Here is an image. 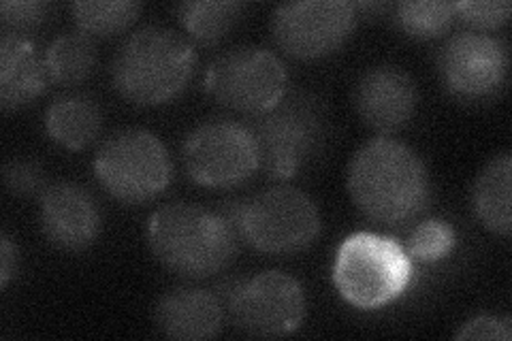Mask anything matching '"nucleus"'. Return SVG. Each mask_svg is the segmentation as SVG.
Segmentation results:
<instances>
[{"label":"nucleus","mask_w":512,"mask_h":341,"mask_svg":"<svg viewBox=\"0 0 512 341\" xmlns=\"http://www.w3.org/2000/svg\"><path fill=\"white\" fill-rule=\"evenodd\" d=\"M346 186L361 214L384 226L419 218L431 201L425 160L410 145L389 137L361 145L350 158Z\"/></svg>","instance_id":"f257e3e1"},{"label":"nucleus","mask_w":512,"mask_h":341,"mask_svg":"<svg viewBox=\"0 0 512 341\" xmlns=\"http://www.w3.org/2000/svg\"><path fill=\"white\" fill-rule=\"evenodd\" d=\"M146 239L167 271L186 280H205L231 265L239 237L216 209L178 201L154 211Z\"/></svg>","instance_id":"f03ea898"},{"label":"nucleus","mask_w":512,"mask_h":341,"mask_svg":"<svg viewBox=\"0 0 512 341\" xmlns=\"http://www.w3.org/2000/svg\"><path fill=\"white\" fill-rule=\"evenodd\" d=\"M195 69L197 50L182 32L167 26H143L118 47L109 73L124 101L156 107L182 94Z\"/></svg>","instance_id":"7ed1b4c3"},{"label":"nucleus","mask_w":512,"mask_h":341,"mask_svg":"<svg viewBox=\"0 0 512 341\" xmlns=\"http://www.w3.org/2000/svg\"><path fill=\"white\" fill-rule=\"evenodd\" d=\"M269 180H293L320 156L329 135L327 107L312 92L293 90L248 122Z\"/></svg>","instance_id":"20e7f679"},{"label":"nucleus","mask_w":512,"mask_h":341,"mask_svg":"<svg viewBox=\"0 0 512 341\" xmlns=\"http://www.w3.org/2000/svg\"><path fill=\"white\" fill-rule=\"evenodd\" d=\"M412 271L410 254L395 239L352 233L335 254L333 284L346 303L372 312L404 295Z\"/></svg>","instance_id":"39448f33"},{"label":"nucleus","mask_w":512,"mask_h":341,"mask_svg":"<svg viewBox=\"0 0 512 341\" xmlns=\"http://www.w3.org/2000/svg\"><path fill=\"white\" fill-rule=\"evenodd\" d=\"M233 231L263 254H295L320 235V214L303 190L274 186L242 197Z\"/></svg>","instance_id":"423d86ee"},{"label":"nucleus","mask_w":512,"mask_h":341,"mask_svg":"<svg viewBox=\"0 0 512 341\" xmlns=\"http://www.w3.org/2000/svg\"><path fill=\"white\" fill-rule=\"evenodd\" d=\"M94 175L116 201L139 205L167 190L173 162L158 135L146 128H122L96 152Z\"/></svg>","instance_id":"0eeeda50"},{"label":"nucleus","mask_w":512,"mask_h":341,"mask_svg":"<svg viewBox=\"0 0 512 341\" xmlns=\"http://www.w3.org/2000/svg\"><path fill=\"white\" fill-rule=\"evenodd\" d=\"M216 292L235 327L261 339L295 333L306 318V292L284 271H263L250 280H227Z\"/></svg>","instance_id":"6e6552de"},{"label":"nucleus","mask_w":512,"mask_h":341,"mask_svg":"<svg viewBox=\"0 0 512 341\" xmlns=\"http://www.w3.org/2000/svg\"><path fill=\"white\" fill-rule=\"evenodd\" d=\"M203 86L224 109L252 118L282 101L288 75L284 62L267 47L237 45L210 62Z\"/></svg>","instance_id":"1a4fd4ad"},{"label":"nucleus","mask_w":512,"mask_h":341,"mask_svg":"<svg viewBox=\"0 0 512 341\" xmlns=\"http://www.w3.org/2000/svg\"><path fill=\"white\" fill-rule=\"evenodd\" d=\"M188 177L205 188L242 186L261 171L259 145L248 124L231 118L205 120L182 145Z\"/></svg>","instance_id":"9d476101"},{"label":"nucleus","mask_w":512,"mask_h":341,"mask_svg":"<svg viewBox=\"0 0 512 341\" xmlns=\"http://www.w3.org/2000/svg\"><path fill=\"white\" fill-rule=\"evenodd\" d=\"M357 26V7L348 0L282 3L271 13V37L297 60L325 58L348 41Z\"/></svg>","instance_id":"9b49d317"},{"label":"nucleus","mask_w":512,"mask_h":341,"mask_svg":"<svg viewBox=\"0 0 512 341\" xmlns=\"http://www.w3.org/2000/svg\"><path fill=\"white\" fill-rule=\"evenodd\" d=\"M442 86L466 103L487 101L498 94L508 75V47L485 32L466 30L448 37L438 54Z\"/></svg>","instance_id":"f8f14e48"},{"label":"nucleus","mask_w":512,"mask_h":341,"mask_svg":"<svg viewBox=\"0 0 512 341\" xmlns=\"http://www.w3.org/2000/svg\"><path fill=\"white\" fill-rule=\"evenodd\" d=\"M352 107L367 128L391 135L412 122L419 107V90L404 69L378 64L357 79L352 90Z\"/></svg>","instance_id":"ddd939ff"},{"label":"nucleus","mask_w":512,"mask_h":341,"mask_svg":"<svg viewBox=\"0 0 512 341\" xmlns=\"http://www.w3.org/2000/svg\"><path fill=\"white\" fill-rule=\"evenodd\" d=\"M39 222L45 239L69 252L90 248L101 233L99 203L90 190L67 180L45 186L39 201Z\"/></svg>","instance_id":"4468645a"},{"label":"nucleus","mask_w":512,"mask_h":341,"mask_svg":"<svg viewBox=\"0 0 512 341\" xmlns=\"http://www.w3.org/2000/svg\"><path fill=\"white\" fill-rule=\"evenodd\" d=\"M154 322L158 331L169 339H212L222 329L224 305L212 290L180 286L158 299L154 307Z\"/></svg>","instance_id":"2eb2a0df"},{"label":"nucleus","mask_w":512,"mask_h":341,"mask_svg":"<svg viewBox=\"0 0 512 341\" xmlns=\"http://www.w3.org/2000/svg\"><path fill=\"white\" fill-rule=\"evenodd\" d=\"M50 84L45 56L28 37L5 32L0 37V107L18 111L37 101Z\"/></svg>","instance_id":"dca6fc26"},{"label":"nucleus","mask_w":512,"mask_h":341,"mask_svg":"<svg viewBox=\"0 0 512 341\" xmlns=\"http://www.w3.org/2000/svg\"><path fill=\"white\" fill-rule=\"evenodd\" d=\"M45 131L67 150H84L99 137L103 111L90 94H64L45 109Z\"/></svg>","instance_id":"f3484780"},{"label":"nucleus","mask_w":512,"mask_h":341,"mask_svg":"<svg viewBox=\"0 0 512 341\" xmlns=\"http://www.w3.org/2000/svg\"><path fill=\"white\" fill-rule=\"evenodd\" d=\"M510 186H512V156L508 152L491 158L483 171L478 173L472 186V209L480 224L500 237H510L512 231V209H510Z\"/></svg>","instance_id":"a211bd4d"},{"label":"nucleus","mask_w":512,"mask_h":341,"mask_svg":"<svg viewBox=\"0 0 512 341\" xmlns=\"http://www.w3.org/2000/svg\"><path fill=\"white\" fill-rule=\"evenodd\" d=\"M43 56L50 81L58 86L82 84L96 67V45L82 30L64 32L56 37Z\"/></svg>","instance_id":"6ab92c4d"},{"label":"nucleus","mask_w":512,"mask_h":341,"mask_svg":"<svg viewBox=\"0 0 512 341\" xmlns=\"http://www.w3.org/2000/svg\"><path fill=\"white\" fill-rule=\"evenodd\" d=\"M244 11L246 3L237 0H197V3H182L175 9L184 30L203 45L220 43L242 20Z\"/></svg>","instance_id":"aec40b11"},{"label":"nucleus","mask_w":512,"mask_h":341,"mask_svg":"<svg viewBox=\"0 0 512 341\" xmlns=\"http://www.w3.org/2000/svg\"><path fill=\"white\" fill-rule=\"evenodd\" d=\"M77 28L90 37H114L131 28L143 11L133 0H79L71 7Z\"/></svg>","instance_id":"412c9836"},{"label":"nucleus","mask_w":512,"mask_h":341,"mask_svg":"<svg viewBox=\"0 0 512 341\" xmlns=\"http://www.w3.org/2000/svg\"><path fill=\"white\" fill-rule=\"evenodd\" d=\"M457 20L455 3L444 0H406L395 7V22L408 37L431 41L446 35Z\"/></svg>","instance_id":"4be33fe9"},{"label":"nucleus","mask_w":512,"mask_h":341,"mask_svg":"<svg viewBox=\"0 0 512 341\" xmlns=\"http://www.w3.org/2000/svg\"><path fill=\"white\" fill-rule=\"evenodd\" d=\"M453 226L440 218H427L414 226L408 243L410 258L421 263H438L455 248Z\"/></svg>","instance_id":"5701e85b"},{"label":"nucleus","mask_w":512,"mask_h":341,"mask_svg":"<svg viewBox=\"0 0 512 341\" xmlns=\"http://www.w3.org/2000/svg\"><path fill=\"white\" fill-rule=\"evenodd\" d=\"M457 18H461L474 32L502 28L512 13L508 0H461L455 3Z\"/></svg>","instance_id":"b1692460"},{"label":"nucleus","mask_w":512,"mask_h":341,"mask_svg":"<svg viewBox=\"0 0 512 341\" xmlns=\"http://www.w3.org/2000/svg\"><path fill=\"white\" fill-rule=\"evenodd\" d=\"M3 184L13 197H35L45 190V171L32 158H11L3 167Z\"/></svg>","instance_id":"393cba45"},{"label":"nucleus","mask_w":512,"mask_h":341,"mask_svg":"<svg viewBox=\"0 0 512 341\" xmlns=\"http://www.w3.org/2000/svg\"><path fill=\"white\" fill-rule=\"evenodd\" d=\"M52 5L43 0H7L0 5V20H3L5 32L22 35L24 32L37 30L47 18H50Z\"/></svg>","instance_id":"a878e982"},{"label":"nucleus","mask_w":512,"mask_h":341,"mask_svg":"<svg viewBox=\"0 0 512 341\" xmlns=\"http://www.w3.org/2000/svg\"><path fill=\"white\" fill-rule=\"evenodd\" d=\"M455 339H495V341H510L512 339V322L508 316H491L483 314L468 320L455 333Z\"/></svg>","instance_id":"bb28decb"},{"label":"nucleus","mask_w":512,"mask_h":341,"mask_svg":"<svg viewBox=\"0 0 512 341\" xmlns=\"http://www.w3.org/2000/svg\"><path fill=\"white\" fill-rule=\"evenodd\" d=\"M15 271H18V248L13 246L11 237L3 233L0 237V286L7 288Z\"/></svg>","instance_id":"cd10ccee"}]
</instances>
